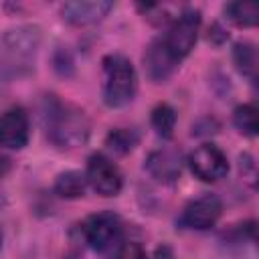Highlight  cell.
Here are the masks:
<instances>
[{"instance_id": "3957f363", "label": "cell", "mask_w": 259, "mask_h": 259, "mask_svg": "<svg viewBox=\"0 0 259 259\" xmlns=\"http://www.w3.org/2000/svg\"><path fill=\"white\" fill-rule=\"evenodd\" d=\"M40 47V28L32 24H24L12 28L2 38L0 59H2V75L6 79L20 77L34 67V59Z\"/></svg>"}, {"instance_id": "52a82bcc", "label": "cell", "mask_w": 259, "mask_h": 259, "mask_svg": "<svg viewBox=\"0 0 259 259\" xmlns=\"http://www.w3.org/2000/svg\"><path fill=\"white\" fill-rule=\"evenodd\" d=\"M188 166L196 178L202 182H217L227 176L229 162L227 156L214 144H202L188 156Z\"/></svg>"}, {"instance_id": "7c38bea8", "label": "cell", "mask_w": 259, "mask_h": 259, "mask_svg": "<svg viewBox=\"0 0 259 259\" xmlns=\"http://www.w3.org/2000/svg\"><path fill=\"white\" fill-rule=\"evenodd\" d=\"M225 16L233 24L249 28L259 20V6L255 2H229L225 4Z\"/></svg>"}, {"instance_id": "9c48e42d", "label": "cell", "mask_w": 259, "mask_h": 259, "mask_svg": "<svg viewBox=\"0 0 259 259\" xmlns=\"http://www.w3.org/2000/svg\"><path fill=\"white\" fill-rule=\"evenodd\" d=\"M28 115L20 107H12L0 115V148L22 150L28 144Z\"/></svg>"}, {"instance_id": "4fadbf2b", "label": "cell", "mask_w": 259, "mask_h": 259, "mask_svg": "<svg viewBox=\"0 0 259 259\" xmlns=\"http://www.w3.org/2000/svg\"><path fill=\"white\" fill-rule=\"evenodd\" d=\"M85 188H87L85 174L75 172V170H69V172L59 174L57 176V182H55V192L61 198H79V196L85 194Z\"/></svg>"}, {"instance_id": "9a60e30c", "label": "cell", "mask_w": 259, "mask_h": 259, "mask_svg": "<svg viewBox=\"0 0 259 259\" xmlns=\"http://www.w3.org/2000/svg\"><path fill=\"white\" fill-rule=\"evenodd\" d=\"M233 123L235 127L243 134V136H249V138H255L257 132H259V119H257V109L255 105H239L233 113Z\"/></svg>"}, {"instance_id": "2e32d148", "label": "cell", "mask_w": 259, "mask_h": 259, "mask_svg": "<svg viewBox=\"0 0 259 259\" xmlns=\"http://www.w3.org/2000/svg\"><path fill=\"white\" fill-rule=\"evenodd\" d=\"M140 136L136 130H130V127H117V130H111L107 134V140H105V146L109 150H113L115 154H125L130 150H134V146L138 144Z\"/></svg>"}, {"instance_id": "ac0fdd59", "label": "cell", "mask_w": 259, "mask_h": 259, "mask_svg": "<svg viewBox=\"0 0 259 259\" xmlns=\"http://www.w3.org/2000/svg\"><path fill=\"white\" fill-rule=\"evenodd\" d=\"M111 259H146V255H144V249H142L140 243L125 241V243H121L115 249V253H113Z\"/></svg>"}, {"instance_id": "6da1fadb", "label": "cell", "mask_w": 259, "mask_h": 259, "mask_svg": "<svg viewBox=\"0 0 259 259\" xmlns=\"http://www.w3.org/2000/svg\"><path fill=\"white\" fill-rule=\"evenodd\" d=\"M200 28V12L194 8H184L178 18L168 26V30L158 36L144 53V69L150 81H166L180 61L192 51Z\"/></svg>"}, {"instance_id": "d6986e66", "label": "cell", "mask_w": 259, "mask_h": 259, "mask_svg": "<svg viewBox=\"0 0 259 259\" xmlns=\"http://www.w3.org/2000/svg\"><path fill=\"white\" fill-rule=\"evenodd\" d=\"M150 259H176V257H174V253H172V249H170L168 245H162V247H158V249L152 253Z\"/></svg>"}, {"instance_id": "ba28073f", "label": "cell", "mask_w": 259, "mask_h": 259, "mask_svg": "<svg viewBox=\"0 0 259 259\" xmlns=\"http://www.w3.org/2000/svg\"><path fill=\"white\" fill-rule=\"evenodd\" d=\"M223 212V202L217 194H202L194 198L192 202L186 204L180 217V227L184 229H194V231H204L214 227Z\"/></svg>"}, {"instance_id": "ffe728a7", "label": "cell", "mask_w": 259, "mask_h": 259, "mask_svg": "<svg viewBox=\"0 0 259 259\" xmlns=\"http://www.w3.org/2000/svg\"><path fill=\"white\" fill-rule=\"evenodd\" d=\"M10 170V160L6 156H0V178H4Z\"/></svg>"}, {"instance_id": "8fae6325", "label": "cell", "mask_w": 259, "mask_h": 259, "mask_svg": "<svg viewBox=\"0 0 259 259\" xmlns=\"http://www.w3.org/2000/svg\"><path fill=\"white\" fill-rule=\"evenodd\" d=\"M146 170L150 172V176L158 182L170 184L180 176L182 170V156L178 150L174 148H162L152 152L146 158Z\"/></svg>"}, {"instance_id": "5bb4252c", "label": "cell", "mask_w": 259, "mask_h": 259, "mask_svg": "<svg viewBox=\"0 0 259 259\" xmlns=\"http://www.w3.org/2000/svg\"><path fill=\"white\" fill-rule=\"evenodd\" d=\"M233 61L239 69L241 75L249 77V79H257V49L253 42H237L233 49Z\"/></svg>"}, {"instance_id": "5b68a950", "label": "cell", "mask_w": 259, "mask_h": 259, "mask_svg": "<svg viewBox=\"0 0 259 259\" xmlns=\"http://www.w3.org/2000/svg\"><path fill=\"white\" fill-rule=\"evenodd\" d=\"M119 235H121V219L111 210L91 214L83 223L85 243L95 251H105V249L113 247V243H117Z\"/></svg>"}, {"instance_id": "e0dca14e", "label": "cell", "mask_w": 259, "mask_h": 259, "mask_svg": "<svg viewBox=\"0 0 259 259\" xmlns=\"http://www.w3.org/2000/svg\"><path fill=\"white\" fill-rule=\"evenodd\" d=\"M152 125H154L158 136L170 138L174 134V125H176V111L168 103L156 105L152 111Z\"/></svg>"}, {"instance_id": "8992f818", "label": "cell", "mask_w": 259, "mask_h": 259, "mask_svg": "<svg viewBox=\"0 0 259 259\" xmlns=\"http://www.w3.org/2000/svg\"><path fill=\"white\" fill-rule=\"evenodd\" d=\"M87 184L101 196H117L123 184L119 168L113 164L103 154H93L87 160V170H85Z\"/></svg>"}, {"instance_id": "44dd1931", "label": "cell", "mask_w": 259, "mask_h": 259, "mask_svg": "<svg viewBox=\"0 0 259 259\" xmlns=\"http://www.w3.org/2000/svg\"><path fill=\"white\" fill-rule=\"evenodd\" d=\"M0 245H2V229H0Z\"/></svg>"}, {"instance_id": "30bf717a", "label": "cell", "mask_w": 259, "mask_h": 259, "mask_svg": "<svg viewBox=\"0 0 259 259\" xmlns=\"http://www.w3.org/2000/svg\"><path fill=\"white\" fill-rule=\"evenodd\" d=\"M111 8H113V2H107V0H77V2H65L61 8V14L69 24L87 26V24L99 22Z\"/></svg>"}, {"instance_id": "277c9868", "label": "cell", "mask_w": 259, "mask_h": 259, "mask_svg": "<svg viewBox=\"0 0 259 259\" xmlns=\"http://www.w3.org/2000/svg\"><path fill=\"white\" fill-rule=\"evenodd\" d=\"M138 91V75L132 61L119 53L103 59V101L109 107L127 105Z\"/></svg>"}, {"instance_id": "7a4b0ae2", "label": "cell", "mask_w": 259, "mask_h": 259, "mask_svg": "<svg viewBox=\"0 0 259 259\" xmlns=\"http://www.w3.org/2000/svg\"><path fill=\"white\" fill-rule=\"evenodd\" d=\"M45 127L49 140L59 148H77L89 138V119L85 111L59 99L47 101Z\"/></svg>"}]
</instances>
